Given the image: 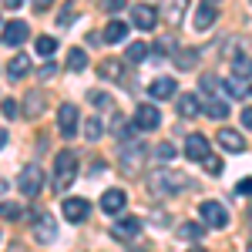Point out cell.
Here are the masks:
<instances>
[{"label": "cell", "instance_id": "6da1fadb", "mask_svg": "<svg viewBox=\"0 0 252 252\" xmlns=\"http://www.w3.org/2000/svg\"><path fill=\"white\" fill-rule=\"evenodd\" d=\"M148 185H152L155 195H178V192H185V189H192L189 175L172 172V168H158V172L148 178Z\"/></svg>", "mask_w": 252, "mask_h": 252}, {"label": "cell", "instance_id": "7a4b0ae2", "mask_svg": "<svg viewBox=\"0 0 252 252\" xmlns=\"http://www.w3.org/2000/svg\"><path fill=\"white\" fill-rule=\"evenodd\" d=\"M74 178H78V155H74V152H61V155L54 158V175H51L54 192L71 189V185H74Z\"/></svg>", "mask_w": 252, "mask_h": 252}, {"label": "cell", "instance_id": "3957f363", "mask_svg": "<svg viewBox=\"0 0 252 252\" xmlns=\"http://www.w3.org/2000/svg\"><path fill=\"white\" fill-rule=\"evenodd\" d=\"M31 225H34V239L40 246H54L58 242V219L51 212H34Z\"/></svg>", "mask_w": 252, "mask_h": 252}, {"label": "cell", "instance_id": "277c9868", "mask_svg": "<svg viewBox=\"0 0 252 252\" xmlns=\"http://www.w3.org/2000/svg\"><path fill=\"white\" fill-rule=\"evenodd\" d=\"M17 189L27 198H34V195H40V189H44V172H40V165H24L17 175Z\"/></svg>", "mask_w": 252, "mask_h": 252}, {"label": "cell", "instance_id": "5b68a950", "mask_svg": "<svg viewBox=\"0 0 252 252\" xmlns=\"http://www.w3.org/2000/svg\"><path fill=\"white\" fill-rule=\"evenodd\" d=\"M198 215H202V222H205L209 229H225V225H229V212H225V205L215 202V198H205V202L198 205Z\"/></svg>", "mask_w": 252, "mask_h": 252}, {"label": "cell", "instance_id": "8992f818", "mask_svg": "<svg viewBox=\"0 0 252 252\" xmlns=\"http://www.w3.org/2000/svg\"><path fill=\"white\" fill-rule=\"evenodd\" d=\"M131 125H135L138 131H155L158 125H161V111H158L155 104H138Z\"/></svg>", "mask_w": 252, "mask_h": 252}, {"label": "cell", "instance_id": "52a82bcc", "mask_svg": "<svg viewBox=\"0 0 252 252\" xmlns=\"http://www.w3.org/2000/svg\"><path fill=\"white\" fill-rule=\"evenodd\" d=\"M78 108L74 104H61L58 108V128H61V138H78Z\"/></svg>", "mask_w": 252, "mask_h": 252}, {"label": "cell", "instance_id": "ba28073f", "mask_svg": "<svg viewBox=\"0 0 252 252\" xmlns=\"http://www.w3.org/2000/svg\"><path fill=\"white\" fill-rule=\"evenodd\" d=\"M138 232H141V219H138V215H121L115 225H111V235H115V239H121V242L138 239Z\"/></svg>", "mask_w": 252, "mask_h": 252}, {"label": "cell", "instance_id": "9c48e42d", "mask_svg": "<svg viewBox=\"0 0 252 252\" xmlns=\"http://www.w3.org/2000/svg\"><path fill=\"white\" fill-rule=\"evenodd\" d=\"M61 215H64L67 222H84V219L91 215V202H88V198H64Z\"/></svg>", "mask_w": 252, "mask_h": 252}, {"label": "cell", "instance_id": "30bf717a", "mask_svg": "<svg viewBox=\"0 0 252 252\" xmlns=\"http://www.w3.org/2000/svg\"><path fill=\"white\" fill-rule=\"evenodd\" d=\"M131 24H135L138 31H155L158 10H155V7H148V3H135V7H131Z\"/></svg>", "mask_w": 252, "mask_h": 252}, {"label": "cell", "instance_id": "8fae6325", "mask_svg": "<svg viewBox=\"0 0 252 252\" xmlns=\"http://www.w3.org/2000/svg\"><path fill=\"white\" fill-rule=\"evenodd\" d=\"M219 17V0H202L195 10V31H209Z\"/></svg>", "mask_w": 252, "mask_h": 252}, {"label": "cell", "instance_id": "7c38bea8", "mask_svg": "<svg viewBox=\"0 0 252 252\" xmlns=\"http://www.w3.org/2000/svg\"><path fill=\"white\" fill-rule=\"evenodd\" d=\"M27 34H31V27H27L24 20H10V24H3V34H0V37H3L7 47H20V44L27 40Z\"/></svg>", "mask_w": 252, "mask_h": 252}, {"label": "cell", "instance_id": "4fadbf2b", "mask_svg": "<svg viewBox=\"0 0 252 252\" xmlns=\"http://www.w3.org/2000/svg\"><path fill=\"white\" fill-rule=\"evenodd\" d=\"M148 94L155 97V101H168V97L178 94V81L175 78H155L148 84Z\"/></svg>", "mask_w": 252, "mask_h": 252}, {"label": "cell", "instance_id": "5bb4252c", "mask_svg": "<svg viewBox=\"0 0 252 252\" xmlns=\"http://www.w3.org/2000/svg\"><path fill=\"white\" fill-rule=\"evenodd\" d=\"M125 202H128V195L121 192V189H108V192L101 195V212L104 215H121Z\"/></svg>", "mask_w": 252, "mask_h": 252}, {"label": "cell", "instance_id": "9a60e30c", "mask_svg": "<svg viewBox=\"0 0 252 252\" xmlns=\"http://www.w3.org/2000/svg\"><path fill=\"white\" fill-rule=\"evenodd\" d=\"M185 155H189V161H205V158L212 155L205 135H189V141H185Z\"/></svg>", "mask_w": 252, "mask_h": 252}, {"label": "cell", "instance_id": "2e32d148", "mask_svg": "<svg viewBox=\"0 0 252 252\" xmlns=\"http://www.w3.org/2000/svg\"><path fill=\"white\" fill-rule=\"evenodd\" d=\"M185 7H189V0H165V3H161V17H165V24H168V27H178L182 17H185Z\"/></svg>", "mask_w": 252, "mask_h": 252}, {"label": "cell", "instance_id": "e0dca14e", "mask_svg": "<svg viewBox=\"0 0 252 252\" xmlns=\"http://www.w3.org/2000/svg\"><path fill=\"white\" fill-rule=\"evenodd\" d=\"M219 145H222L225 152H232V155L246 152V138L239 135V131H232V128H222V131H219Z\"/></svg>", "mask_w": 252, "mask_h": 252}, {"label": "cell", "instance_id": "ac0fdd59", "mask_svg": "<svg viewBox=\"0 0 252 252\" xmlns=\"http://www.w3.org/2000/svg\"><path fill=\"white\" fill-rule=\"evenodd\" d=\"M205 115L212 118V121H225L229 118V101L225 97H205Z\"/></svg>", "mask_w": 252, "mask_h": 252}, {"label": "cell", "instance_id": "d6986e66", "mask_svg": "<svg viewBox=\"0 0 252 252\" xmlns=\"http://www.w3.org/2000/svg\"><path fill=\"white\" fill-rule=\"evenodd\" d=\"M27 71H31V54H14V58H10V64H7V78H10V81H20Z\"/></svg>", "mask_w": 252, "mask_h": 252}, {"label": "cell", "instance_id": "ffe728a7", "mask_svg": "<svg viewBox=\"0 0 252 252\" xmlns=\"http://www.w3.org/2000/svg\"><path fill=\"white\" fill-rule=\"evenodd\" d=\"M198 111H202L198 94H178V115H182V118H195Z\"/></svg>", "mask_w": 252, "mask_h": 252}, {"label": "cell", "instance_id": "44dd1931", "mask_svg": "<svg viewBox=\"0 0 252 252\" xmlns=\"http://www.w3.org/2000/svg\"><path fill=\"white\" fill-rule=\"evenodd\" d=\"M205 222H185V225H178V239H185V242H198L202 235H205Z\"/></svg>", "mask_w": 252, "mask_h": 252}, {"label": "cell", "instance_id": "7402d4cb", "mask_svg": "<svg viewBox=\"0 0 252 252\" xmlns=\"http://www.w3.org/2000/svg\"><path fill=\"white\" fill-rule=\"evenodd\" d=\"M125 37H128V24H121V20H108V27H104V40H108V44H121Z\"/></svg>", "mask_w": 252, "mask_h": 252}, {"label": "cell", "instance_id": "603a6c76", "mask_svg": "<svg viewBox=\"0 0 252 252\" xmlns=\"http://www.w3.org/2000/svg\"><path fill=\"white\" fill-rule=\"evenodd\" d=\"M97 74L108 81V78H115V81H125V64L121 61H104L101 67H97Z\"/></svg>", "mask_w": 252, "mask_h": 252}, {"label": "cell", "instance_id": "cb8c5ba5", "mask_svg": "<svg viewBox=\"0 0 252 252\" xmlns=\"http://www.w3.org/2000/svg\"><path fill=\"white\" fill-rule=\"evenodd\" d=\"M84 67H88V54H84V47H71V51H67V71L78 74V71H84Z\"/></svg>", "mask_w": 252, "mask_h": 252}, {"label": "cell", "instance_id": "d4e9b609", "mask_svg": "<svg viewBox=\"0 0 252 252\" xmlns=\"http://www.w3.org/2000/svg\"><path fill=\"white\" fill-rule=\"evenodd\" d=\"M222 88H225V94H229V97H246V94H249V84H242V78H235V74L222 81Z\"/></svg>", "mask_w": 252, "mask_h": 252}, {"label": "cell", "instance_id": "484cf974", "mask_svg": "<svg viewBox=\"0 0 252 252\" xmlns=\"http://www.w3.org/2000/svg\"><path fill=\"white\" fill-rule=\"evenodd\" d=\"M141 155H145V148H141V145H131V148H125V152H121L125 172H135V161L141 165Z\"/></svg>", "mask_w": 252, "mask_h": 252}, {"label": "cell", "instance_id": "4316f807", "mask_svg": "<svg viewBox=\"0 0 252 252\" xmlns=\"http://www.w3.org/2000/svg\"><path fill=\"white\" fill-rule=\"evenodd\" d=\"M24 104H27V108H24V111H27V118H40V111H44V94H40V91H34V94H27V101H24Z\"/></svg>", "mask_w": 252, "mask_h": 252}, {"label": "cell", "instance_id": "83f0119b", "mask_svg": "<svg viewBox=\"0 0 252 252\" xmlns=\"http://www.w3.org/2000/svg\"><path fill=\"white\" fill-rule=\"evenodd\" d=\"M125 58L131 61V64H141V61L148 58V44H141V40H135V44H128V51H125Z\"/></svg>", "mask_w": 252, "mask_h": 252}, {"label": "cell", "instance_id": "f1b7e54d", "mask_svg": "<svg viewBox=\"0 0 252 252\" xmlns=\"http://www.w3.org/2000/svg\"><path fill=\"white\" fill-rule=\"evenodd\" d=\"M34 47H37L40 58H54V54H58V40H54V37H37Z\"/></svg>", "mask_w": 252, "mask_h": 252}, {"label": "cell", "instance_id": "f546056e", "mask_svg": "<svg viewBox=\"0 0 252 252\" xmlns=\"http://www.w3.org/2000/svg\"><path fill=\"white\" fill-rule=\"evenodd\" d=\"M20 215H24V209H20L17 202H0V219H7V222H17Z\"/></svg>", "mask_w": 252, "mask_h": 252}, {"label": "cell", "instance_id": "4dcf8cb0", "mask_svg": "<svg viewBox=\"0 0 252 252\" xmlns=\"http://www.w3.org/2000/svg\"><path fill=\"white\" fill-rule=\"evenodd\" d=\"M175 64H178L182 71L195 67V64H198V51H178V54H175Z\"/></svg>", "mask_w": 252, "mask_h": 252}, {"label": "cell", "instance_id": "1f68e13d", "mask_svg": "<svg viewBox=\"0 0 252 252\" xmlns=\"http://www.w3.org/2000/svg\"><path fill=\"white\" fill-rule=\"evenodd\" d=\"M101 135H104V125H101L97 118H88V121H84V138H88V141H97Z\"/></svg>", "mask_w": 252, "mask_h": 252}, {"label": "cell", "instance_id": "d6a6232c", "mask_svg": "<svg viewBox=\"0 0 252 252\" xmlns=\"http://www.w3.org/2000/svg\"><path fill=\"white\" fill-rule=\"evenodd\" d=\"M172 158H175V145H172V141H161V145L155 148V161H158V165H168Z\"/></svg>", "mask_w": 252, "mask_h": 252}, {"label": "cell", "instance_id": "836d02e7", "mask_svg": "<svg viewBox=\"0 0 252 252\" xmlns=\"http://www.w3.org/2000/svg\"><path fill=\"white\" fill-rule=\"evenodd\" d=\"M232 74L235 78H252V58H235L232 61Z\"/></svg>", "mask_w": 252, "mask_h": 252}, {"label": "cell", "instance_id": "e575fe53", "mask_svg": "<svg viewBox=\"0 0 252 252\" xmlns=\"http://www.w3.org/2000/svg\"><path fill=\"white\" fill-rule=\"evenodd\" d=\"M88 101H91V104H97V108H115V101H111L108 94H101V91H91V94H88Z\"/></svg>", "mask_w": 252, "mask_h": 252}, {"label": "cell", "instance_id": "d590c367", "mask_svg": "<svg viewBox=\"0 0 252 252\" xmlns=\"http://www.w3.org/2000/svg\"><path fill=\"white\" fill-rule=\"evenodd\" d=\"M202 168H205V172H209V175H222V161H219V158H215V155H209V158H205V161H202Z\"/></svg>", "mask_w": 252, "mask_h": 252}, {"label": "cell", "instance_id": "8d00e7d4", "mask_svg": "<svg viewBox=\"0 0 252 252\" xmlns=\"http://www.w3.org/2000/svg\"><path fill=\"white\" fill-rule=\"evenodd\" d=\"M125 3H128V0H101V7H104L108 14H118V10H125Z\"/></svg>", "mask_w": 252, "mask_h": 252}, {"label": "cell", "instance_id": "74e56055", "mask_svg": "<svg viewBox=\"0 0 252 252\" xmlns=\"http://www.w3.org/2000/svg\"><path fill=\"white\" fill-rule=\"evenodd\" d=\"M155 51H158V54H168V51H175V40H172V37L155 40Z\"/></svg>", "mask_w": 252, "mask_h": 252}, {"label": "cell", "instance_id": "f35d334b", "mask_svg": "<svg viewBox=\"0 0 252 252\" xmlns=\"http://www.w3.org/2000/svg\"><path fill=\"white\" fill-rule=\"evenodd\" d=\"M235 195H242V198L249 195V198H252V178H242V182L235 185Z\"/></svg>", "mask_w": 252, "mask_h": 252}, {"label": "cell", "instance_id": "ab89813d", "mask_svg": "<svg viewBox=\"0 0 252 252\" xmlns=\"http://www.w3.org/2000/svg\"><path fill=\"white\" fill-rule=\"evenodd\" d=\"M3 115L7 118H17L20 111H17V101H10V97H7V101H3Z\"/></svg>", "mask_w": 252, "mask_h": 252}, {"label": "cell", "instance_id": "60d3db41", "mask_svg": "<svg viewBox=\"0 0 252 252\" xmlns=\"http://www.w3.org/2000/svg\"><path fill=\"white\" fill-rule=\"evenodd\" d=\"M74 20V7H64V14H61V20H58V27H67Z\"/></svg>", "mask_w": 252, "mask_h": 252}, {"label": "cell", "instance_id": "b9f144b4", "mask_svg": "<svg viewBox=\"0 0 252 252\" xmlns=\"http://www.w3.org/2000/svg\"><path fill=\"white\" fill-rule=\"evenodd\" d=\"M54 74H58V67H54V64H47V67H40V78H44V81H51Z\"/></svg>", "mask_w": 252, "mask_h": 252}, {"label": "cell", "instance_id": "7bdbcfd3", "mask_svg": "<svg viewBox=\"0 0 252 252\" xmlns=\"http://www.w3.org/2000/svg\"><path fill=\"white\" fill-rule=\"evenodd\" d=\"M242 128L252 131V108H242Z\"/></svg>", "mask_w": 252, "mask_h": 252}, {"label": "cell", "instance_id": "ee69618b", "mask_svg": "<svg viewBox=\"0 0 252 252\" xmlns=\"http://www.w3.org/2000/svg\"><path fill=\"white\" fill-rule=\"evenodd\" d=\"M51 3H54V0H34V10H47Z\"/></svg>", "mask_w": 252, "mask_h": 252}, {"label": "cell", "instance_id": "f6af8a7d", "mask_svg": "<svg viewBox=\"0 0 252 252\" xmlns=\"http://www.w3.org/2000/svg\"><path fill=\"white\" fill-rule=\"evenodd\" d=\"M20 3H24V0H3V7H7V10H17Z\"/></svg>", "mask_w": 252, "mask_h": 252}, {"label": "cell", "instance_id": "bcb514c9", "mask_svg": "<svg viewBox=\"0 0 252 252\" xmlns=\"http://www.w3.org/2000/svg\"><path fill=\"white\" fill-rule=\"evenodd\" d=\"M3 145H7V131L0 128V148H3Z\"/></svg>", "mask_w": 252, "mask_h": 252}, {"label": "cell", "instance_id": "7dc6e473", "mask_svg": "<svg viewBox=\"0 0 252 252\" xmlns=\"http://www.w3.org/2000/svg\"><path fill=\"white\" fill-rule=\"evenodd\" d=\"M3 192H7V182H3V178H0V195H3Z\"/></svg>", "mask_w": 252, "mask_h": 252}, {"label": "cell", "instance_id": "c3c4849f", "mask_svg": "<svg viewBox=\"0 0 252 252\" xmlns=\"http://www.w3.org/2000/svg\"><path fill=\"white\" fill-rule=\"evenodd\" d=\"M246 222H249V225H252V209H249V212H246Z\"/></svg>", "mask_w": 252, "mask_h": 252}, {"label": "cell", "instance_id": "681fc988", "mask_svg": "<svg viewBox=\"0 0 252 252\" xmlns=\"http://www.w3.org/2000/svg\"><path fill=\"white\" fill-rule=\"evenodd\" d=\"M246 252H252V242H249V246H246Z\"/></svg>", "mask_w": 252, "mask_h": 252}, {"label": "cell", "instance_id": "f907efd6", "mask_svg": "<svg viewBox=\"0 0 252 252\" xmlns=\"http://www.w3.org/2000/svg\"><path fill=\"white\" fill-rule=\"evenodd\" d=\"M192 252H205V249H192Z\"/></svg>", "mask_w": 252, "mask_h": 252}, {"label": "cell", "instance_id": "816d5d0a", "mask_svg": "<svg viewBox=\"0 0 252 252\" xmlns=\"http://www.w3.org/2000/svg\"><path fill=\"white\" fill-rule=\"evenodd\" d=\"M249 94H252V84H249Z\"/></svg>", "mask_w": 252, "mask_h": 252}, {"label": "cell", "instance_id": "f5cc1de1", "mask_svg": "<svg viewBox=\"0 0 252 252\" xmlns=\"http://www.w3.org/2000/svg\"><path fill=\"white\" fill-rule=\"evenodd\" d=\"M249 3H252V0H249Z\"/></svg>", "mask_w": 252, "mask_h": 252}]
</instances>
